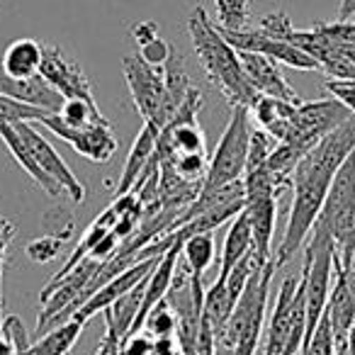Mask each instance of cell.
<instances>
[{
    "label": "cell",
    "instance_id": "1",
    "mask_svg": "<svg viewBox=\"0 0 355 355\" xmlns=\"http://www.w3.org/2000/svg\"><path fill=\"white\" fill-rule=\"evenodd\" d=\"M353 148L355 114H350L345 122H340L334 132L326 134L314 148H309L300 158L295 173H292V205L290 214H287L285 236H282L277 251L272 253L275 268L287 266L302 248V243L306 241L336 173Z\"/></svg>",
    "mask_w": 355,
    "mask_h": 355
},
{
    "label": "cell",
    "instance_id": "2",
    "mask_svg": "<svg viewBox=\"0 0 355 355\" xmlns=\"http://www.w3.org/2000/svg\"><path fill=\"white\" fill-rule=\"evenodd\" d=\"M188 32L209 83L219 88V93L229 100L232 107H236V105L251 107L253 100L261 93H256V88L248 80L241 59H239V51L224 40V35L219 32V27L214 25L202 6H198L190 12Z\"/></svg>",
    "mask_w": 355,
    "mask_h": 355
},
{
    "label": "cell",
    "instance_id": "3",
    "mask_svg": "<svg viewBox=\"0 0 355 355\" xmlns=\"http://www.w3.org/2000/svg\"><path fill=\"white\" fill-rule=\"evenodd\" d=\"M275 263L261 266L243 287L236 306L229 314L227 324L219 334H214V345L234 355H256L258 343L263 338L266 326L268 297H270V282L275 275Z\"/></svg>",
    "mask_w": 355,
    "mask_h": 355
},
{
    "label": "cell",
    "instance_id": "4",
    "mask_svg": "<svg viewBox=\"0 0 355 355\" xmlns=\"http://www.w3.org/2000/svg\"><path fill=\"white\" fill-rule=\"evenodd\" d=\"M314 227L324 229L334 241V272L345 270L355 258V148L340 163Z\"/></svg>",
    "mask_w": 355,
    "mask_h": 355
},
{
    "label": "cell",
    "instance_id": "5",
    "mask_svg": "<svg viewBox=\"0 0 355 355\" xmlns=\"http://www.w3.org/2000/svg\"><path fill=\"white\" fill-rule=\"evenodd\" d=\"M306 338V302L302 275H287L263 334V355H300Z\"/></svg>",
    "mask_w": 355,
    "mask_h": 355
},
{
    "label": "cell",
    "instance_id": "6",
    "mask_svg": "<svg viewBox=\"0 0 355 355\" xmlns=\"http://www.w3.org/2000/svg\"><path fill=\"white\" fill-rule=\"evenodd\" d=\"M251 112L243 105L232 107V117L212 153L205 175L202 190H217L229 183L243 180L248 161V144H251Z\"/></svg>",
    "mask_w": 355,
    "mask_h": 355
},
{
    "label": "cell",
    "instance_id": "7",
    "mask_svg": "<svg viewBox=\"0 0 355 355\" xmlns=\"http://www.w3.org/2000/svg\"><path fill=\"white\" fill-rule=\"evenodd\" d=\"M122 71H124V78H127L129 93H132L137 112L141 114L144 122L153 124L161 132L173 119V114L178 112V105L173 103L166 90L163 69L146 64L141 56H124Z\"/></svg>",
    "mask_w": 355,
    "mask_h": 355
},
{
    "label": "cell",
    "instance_id": "8",
    "mask_svg": "<svg viewBox=\"0 0 355 355\" xmlns=\"http://www.w3.org/2000/svg\"><path fill=\"white\" fill-rule=\"evenodd\" d=\"M350 110L340 105L336 98L314 100V103H300L292 112L290 122L282 129V137L277 141L297 144L304 151L314 148L326 134H331L340 122L350 117Z\"/></svg>",
    "mask_w": 355,
    "mask_h": 355
},
{
    "label": "cell",
    "instance_id": "9",
    "mask_svg": "<svg viewBox=\"0 0 355 355\" xmlns=\"http://www.w3.org/2000/svg\"><path fill=\"white\" fill-rule=\"evenodd\" d=\"M40 124H44L49 132L64 139L76 153H80V156L93 163H107L117 151V139H114V132L107 119H100V122L90 124V127H69V124H64L56 117V112H51L44 114L40 119Z\"/></svg>",
    "mask_w": 355,
    "mask_h": 355
},
{
    "label": "cell",
    "instance_id": "10",
    "mask_svg": "<svg viewBox=\"0 0 355 355\" xmlns=\"http://www.w3.org/2000/svg\"><path fill=\"white\" fill-rule=\"evenodd\" d=\"M224 35V40L234 46L236 51H253V54H263L268 59L277 61V64H285L290 69L297 71H316L319 64L316 59H311L306 51H302L300 46H295L292 42L277 40L272 35H266L263 30H253V27H246V30H219Z\"/></svg>",
    "mask_w": 355,
    "mask_h": 355
},
{
    "label": "cell",
    "instance_id": "11",
    "mask_svg": "<svg viewBox=\"0 0 355 355\" xmlns=\"http://www.w3.org/2000/svg\"><path fill=\"white\" fill-rule=\"evenodd\" d=\"M15 129H17V134H20L22 144L27 146V151H30L32 158L37 161V166H40L49 178H54L56 183L61 185V190H64L73 202L83 205V200H85L83 183H80L78 178L73 175V171L66 166V161L56 153V148L51 146V144L46 141L30 122H15Z\"/></svg>",
    "mask_w": 355,
    "mask_h": 355
},
{
    "label": "cell",
    "instance_id": "12",
    "mask_svg": "<svg viewBox=\"0 0 355 355\" xmlns=\"http://www.w3.org/2000/svg\"><path fill=\"white\" fill-rule=\"evenodd\" d=\"M40 76L51 88L59 90V93L64 95V100H71V98L95 100L88 76L83 73L78 61L71 59L61 46H51V44L42 46Z\"/></svg>",
    "mask_w": 355,
    "mask_h": 355
},
{
    "label": "cell",
    "instance_id": "13",
    "mask_svg": "<svg viewBox=\"0 0 355 355\" xmlns=\"http://www.w3.org/2000/svg\"><path fill=\"white\" fill-rule=\"evenodd\" d=\"M158 261H161V258H146V261L137 263V266L127 268L124 272L114 275L112 280H107L103 287H98V290H95L93 295H90L88 300H85L83 304H80L78 309L73 311V316H71V319L80 321V324L85 326L95 314H98V311L107 309V306L112 304L114 300H119V297L127 295L132 287H137L139 282L146 280V277L151 275L153 268H156Z\"/></svg>",
    "mask_w": 355,
    "mask_h": 355
},
{
    "label": "cell",
    "instance_id": "14",
    "mask_svg": "<svg viewBox=\"0 0 355 355\" xmlns=\"http://www.w3.org/2000/svg\"><path fill=\"white\" fill-rule=\"evenodd\" d=\"M326 314L331 319V329L336 336V345H345L348 331L355 321V258L345 270L334 272Z\"/></svg>",
    "mask_w": 355,
    "mask_h": 355
},
{
    "label": "cell",
    "instance_id": "15",
    "mask_svg": "<svg viewBox=\"0 0 355 355\" xmlns=\"http://www.w3.org/2000/svg\"><path fill=\"white\" fill-rule=\"evenodd\" d=\"M239 59H241V66L251 85L256 88V93L287 100V103H302V98L285 80L282 71L277 69V61L268 59L263 54H253V51H239Z\"/></svg>",
    "mask_w": 355,
    "mask_h": 355
},
{
    "label": "cell",
    "instance_id": "16",
    "mask_svg": "<svg viewBox=\"0 0 355 355\" xmlns=\"http://www.w3.org/2000/svg\"><path fill=\"white\" fill-rule=\"evenodd\" d=\"M0 95H8L12 100H20L25 105H35V107L44 110V112H59L61 105H64V95L59 90H54L46 83L42 76L35 78H10V76L3 71L0 64Z\"/></svg>",
    "mask_w": 355,
    "mask_h": 355
},
{
    "label": "cell",
    "instance_id": "17",
    "mask_svg": "<svg viewBox=\"0 0 355 355\" xmlns=\"http://www.w3.org/2000/svg\"><path fill=\"white\" fill-rule=\"evenodd\" d=\"M156 141H158V129L153 127V124L144 122L141 132L137 134L132 148H129L127 166H124V173H122V178H119V185H117V195L132 193L144 178L148 175V171H151V166H153Z\"/></svg>",
    "mask_w": 355,
    "mask_h": 355
},
{
    "label": "cell",
    "instance_id": "18",
    "mask_svg": "<svg viewBox=\"0 0 355 355\" xmlns=\"http://www.w3.org/2000/svg\"><path fill=\"white\" fill-rule=\"evenodd\" d=\"M246 214L253 234V251L263 261H272V234H275V217H277V198L263 195V198L246 200ZM275 263V261H272Z\"/></svg>",
    "mask_w": 355,
    "mask_h": 355
},
{
    "label": "cell",
    "instance_id": "19",
    "mask_svg": "<svg viewBox=\"0 0 355 355\" xmlns=\"http://www.w3.org/2000/svg\"><path fill=\"white\" fill-rule=\"evenodd\" d=\"M144 285H146V280L139 282L137 287H132V290H129L127 295L119 297V300H114L107 309H103V314H105V336H107V338L122 343V340L129 336L134 321H137L139 306H141Z\"/></svg>",
    "mask_w": 355,
    "mask_h": 355
},
{
    "label": "cell",
    "instance_id": "20",
    "mask_svg": "<svg viewBox=\"0 0 355 355\" xmlns=\"http://www.w3.org/2000/svg\"><path fill=\"white\" fill-rule=\"evenodd\" d=\"M42 46L37 40L22 37L15 40L0 51V64L10 78H35L42 69Z\"/></svg>",
    "mask_w": 355,
    "mask_h": 355
},
{
    "label": "cell",
    "instance_id": "21",
    "mask_svg": "<svg viewBox=\"0 0 355 355\" xmlns=\"http://www.w3.org/2000/svg\"><path fill=\"white\" fill-rule=\"evenodd\" d=\"M0 139H3V144L8 146V151L15 156V161L20 163L22 171H25L27 175H30L32 180H35V183L40 185L46 195H49V198H61V193H64V190H61V185L56 183L54 178L46 175L40 166H37V161L32 158V153L27 151V146L22 144L15 124H0Z\"/></svg>",
    "mask_w": 355,
    "mask_h": 355
},
{
    "label": "cell",
    "instance_id": "22",
    "mask_svg": "<svg viewBox=\"0 0 355 355\" xmlns=\"http://www.w3.org/2000/svg\"><path fill=\"white\" fill-rule=\"evenodd\" d=\"M253 251V234H251V224H248V214L246 209L236 214L232 219V227H229L227 236H224V251H222V258H219V280L229 275L234 266L239 261L248 256Z\"/></svg>",
    "mask_w": 355,
    "mask_h": 355
},
{
    "label": "cell",
    "instance_id": "23",
    "mask_svg": "<svg viewBox=\"0 0 355 355\" xmlns=\"http://www.w3.org/2000/svg\"><path fill=\"white\" fill-rule=\"evenodd\" d=\"M85 326L76 319H69L64 324L54 326L49 329L44 336H40V340L30 345L25 353H17V355H69L71 348L76 345V340L80 338Z\"/></svg>",
    "mask_w": 355,
    "mask_h": 355
},
{
    "label": "cell",
    "instance_id": "24",
    "mask_svg": "<svg viewBox=\"0 0 355 355\" xmlns=\"http://www.w3.org/2000/svg\"><path fill=\"white\" fill-rule=\"evenodd\" d=\"M180 256L185 258V266L190 268L195 277H202L207 268H212L214 263V239L212 232H202L190 236L188 241L183 243V251Z\"/></svg>",
    "mask_w": 355,
    "mask_h": 355
},
{
    "label": "cell",
    "instance_id": "25",
    "mask_svg": "<svg viewBox=\"0 0 355 355\" xmlns=\"http://www.w3.org/2000/svg\"><path fill=\"white\" fill-rule=\"evenodd\" d=\"M56 117L64 124H69V127H90V124L105 119L103 114H100L95 100H83V98L64 100V105H61V110L56 112Z\"/></svg>",
    "mask_w": 355,
    "mask_h": 355
},
{
    "label": "cell",
    "instance_id": "26",
    "mask_svg": "<svg viewBox=\"0 0 355 355\" xmlns=\"http://www.w3.org/2000/svg\"><path fill=\"white\" fill-rule=\"evenodd\" d=\"M217 8V22L219 30H246L248 27V0H214Z\"/></svg>",
    "mask_w": 355,
    "mask_h": 355
},
{
    "label": "cell",
    "instance_id": "27",
    "mask_svg": "<svg viewBox=\"0 0 355 355\" xmlns=\"http://www.w3.org/2000/svg\"><path fill=\"white\" fill-rule=\"evenodd\" d=\"M336 353H338V345H336V336H334V329H331V319L324 311V316H321L319 324H316L314 334L302 345L300 355H336Z\"/></svg>",
    "mask_w": 355,
    "mask_h": 355
},
{
    "label": "cell",
    "instance_id": "28",
    "mask_svg": "<svg viewBox=\"0 0 355 355\" xmlns=\"http://www.w3.org/2000/svg\"><path fill=\"white\" fill-rule=\"evenodd\" d=\"M178 329V319H175V311L171 309L166 300L158 302L156 306L151 309V314L146 316L144 321V331L153 336V338H168V336H175Z\"/></svg>",
    "mask_w": 355,
    "mask_h": 355
},
{
    "label": "cell",
    "instance_id": "29",
    "mask_svg": "<svg viewBox=\"0 0 355 355\" xmlns=\"http://www.w3.org/2000/svg\"><path fill=\"white\" fill-rule=\"evenodd\" d=\"M44 110L35 107V105H25L20 100H12L8 95H0V124H15V122H40Z\"/></svg>",
    "mask_w": 355,
    "mask_h": 355
},
{
    "label": "cell",
    "instance_id": "30",
    "mask_svg": "<svg viewBox=\"0 0 355 355\" xmlns=\"http://www.w3.org/2000/svg\"><path fill=\"white\" fill-rule=\"evenodd\" d=\"M66 239H61L59 234H51V236H40V239H32L27 243L25 253L32 263H49L54 261L56 256L61 253V246H64Z\"/></svg>",
    "mask_w": 355,
    "mask_h": 355
},
{
    "label": "cell",
    "instance_id": "31",
    "mask_svg": "<svg viewBox=\"0 0 355 355\" xmlns=\"http://www.w3.org/2000/svg\"><path fill=\"white\" fill-rule=\"evenodd\" d=\"M173 51L175 49H173L166 40H161V37H153L151 42L139 46V56H141L146 64L156 66V69H163V66H166V61L173 56Z\"/></svg>",
    "mask_w": 355,
    "mask_h": 355
},
{
    "label": "cell",
    "instance_id": "32",
    "mask_svg": "<svg viewBox=\"0 0 355 355\" xmlns=\"http://www.w3.org/2000/svg\"><path fill=\"white\" fill-rule=\"evenodd\" d=\"M153 348H156V338L148 331L141 329L137 334H129L119 343L117 355H153Z\"/></svg>",
    "mask_w": 355,
    "mask_h": 355
},
{
    "label": "cell",
    "instance_id": "33",
    "mask_svg": "<svg viewBox=\"0 0 355 355\" xmlns=\"http://www.w3.org/2000/svg\"><path fill=\"white\" fill-rule=\"evenodd\" d=\"M0 331H3V336H8L10 343L15 345V353H25V350L32 345L30 334H27V329H25V324H22L20 316H15V314L6 316V319H3V329Z\"/></svg>",
    "mask_w": 355,
    "mask_h": 355
},
{
    "label": "cell",
    "instance_id": "34",
    "mask_svg": "<svg viewBox=\"0 0 355 355\" xmlns=\"http://www.w3.org/2000/svg\"><path fill=\"white\" fill-rule=\"evenodd\" d=\"M326 90L331 93V98H336L340 105L350 110L355 114V78L343 80V78H329L324 85Z\"/></svg>",
    "mask_w": 355,
    "mask_h": 355
},
{
    "label": "cell",
    "instance_id": "35",
    "mask_svg": "<svg viewBox=\"0 0 355 355\" xmlns=\"http://www.w3.org/2000/svg\"><path fill=\"white\" fill-rule=\"evenodd\" d=\"M12 236H15V227L10 224V219L0 214V280H3V263H6V253L10 248Z\"/></svg>",
    "mask_w": 355,
    "mask_h": 355
},
{
    "label": "cell",
    "instance_id": "36",
    "mask_svg": "<svg viewBox=\"0 0 355 355\" xmlns=\"http://www.w3.org/2000/svg\"><path fill=\"white\" fill-rule=\"evenodd\" d=\"M132 37H134V42H137V46L146 44V42H151L153 37H158L156 22H139V25H134L132 27Z\"/></svg>",
    "mask_w": 355,
    "mask_h": 355
},
{
    "label": "cell",
    "instance_id": "37",
    "mask_svg": "<svg viewBox=\"0 0 355 355\" xmlns=\"http://www.w3.org/2000/svg\"><path fill=\"white\" fill-rule=\"evenodd\" d=\"M153 355H183V353H180V348H178L175 336H168V338H156Z\"/></svg>",
    "mask_w": 355,
    "mask_h": 355
},
{
    "label": "cell",
    "instance_id": "38",
    "mask_svg": "<svg viewBox=\"0 0 355 355\" xmlns=\"http://www.w3.org/2000/svg\"><path fill=\"white\" fill-rule=\"evenodd\" d=\"M119 350V343L112 338H107V336H103V340H100L98 350H95V355H117Z\"/></svg>",
    "mask_w": 355,
    "mask_h": 355
},
{
    "label": "cell",
    "instance_id": "39",
    "mask_svg": "<svg viewBox=\"0 0 355 355\" xmlns=\"http://www.w3.org/2000/svg\"><path fill=\"white\" fill-rule=\"evenodd\" d=\"M0 355H17L15 345L10 343V338H8V336H3V331H0Z\"/></svg>",
    "mask_w": 355,
    "mask_h": 355
},
{
    "label": "cell",
    "instance_id": "40",
    "mask_svg": "<svg viewBox=\"0 0 355 355\" xmlns=\"http://www.w3.org/2000/svg\"><path fill=\"white\" fill-rule=\"evenodd\" d=\"M345 353L355 355V321H353V326H350V331H348V338H345Z\"/></svg>",
    "mask_w": 355,
    "mask_h": 355
},
{
    "label": "cell",
    "instance_id": "41",
    "mask_svg": "<svg viewBox=\"0 0 355 355\" xmlns=\"http://www.w3.org/2000/svg\"><path fill=\"white\" fill-rule=\"evenodd\" d=\"M336 355H348V353H345V345H340V348H338V353H336Z\"/></svg>",
    "mask_w": 355,
    "mask_h": 355
}]
</instances>
